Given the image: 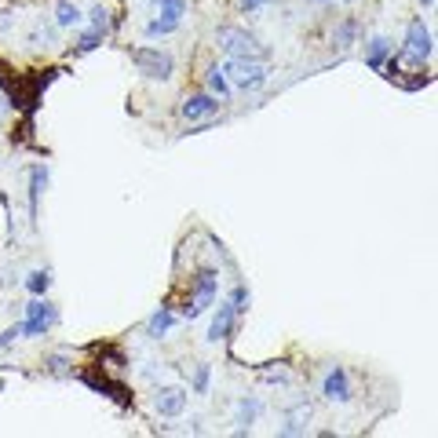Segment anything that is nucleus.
<instances>
[{
  "label": "nucleus",
  "mask_w": 438,
  "mask_h": 438,
  "mask_svg": "<svg viewBox=\"0 0 438 438\" xmlns=\"http://www.w3.org/2000/svg\"><path fill=\"white\" fill-rule=\"evenodd\" d=\"M263 4H270V0H241V8H245V11H252V8H263Z\"/></svg>",
  "instance_id": "nucleus-24"
},
{
  "label": "nucleus",
  "mask_w": 438,
  "mask_h": 438,
  "mask_svg": "<svg viewBox=\"0 0 438 438\" xmlns=\"http://www.w3.org/2000/svg\"><path fill=\"white\" fill-rule=\"evenodd\" d=\"M252 416H256V402H241V413H238V424H241V431H245V428L252 424Z\"/></svg>",
  "instance_id": "nucleus-20"
},
{
  "label": "nucleus",
  "mask_w": 438,
  "mask_h": 438,
  "mask_svg": "<svg viewBox=\"0 0 438 438\" xmlns=\"http://www.w3.org/2000/svg\"><path fill=\"white\" fill-rule=\"evenodd\" d=\"M187 405V395L180 387H165V391H157V413L161 416H180Z\"/></svg>",
  "instance_id": "nucleus-9"
},
{
  "label": "nucleus",
  "mask_w": 438,
  "mask_h": 438,
  "mask_svg": "<svg viewBox=\"0 0 438 438\" xmlns=\"http://www.w3.org/2000/svg\"><path fill=\"white\" fill-rule=\"evenodd\" d=\"M223 73H226V85L234 88H259L267 80V70L259 66V59H231Z\"/></svg>",
  "instance_id": "nucleus-3"
},
{
  "label": "nucleus",
  "mask_w": 438,
  "mask_h": 438,
  "mask_svg": "<svg viewBox=\"0 0 438 438\" xmlns=\"http://www.w3.org/2000/svg\"><path fill=\"white\" fill-rule=\"evenodd\" d=\"M48 285H52V278H48L44 270H34V274L26 278V289L34 292V296H44V292H48Z\"/></svg>",
  "instance_id": "nucleus-15"
},
{
  "label": "nucleus",
  "mask_w": 438,
  "mask_h": 438,
  "mask_svg": "<svg viewBox=\"0 0 438 438\" xmlns=\"http://www.w3.org/2000/svg\"><path fill=\"white\" fill-rule=\"evenodd\" d=\"M387 52H391V44H387L384 37H377V41L369 44V55H365V62H369L372 70H380V66H384V59H387Z\"/></svg>",
  "instance_id": "nucleus-13"
},
{
  "label": "nucleus",
  "mask_w": 438,
  "mask_h": 438,
  "mask_svg": "<svg viewBox=\"0 0 438 438\" xmlns=\"http://www.w3.org/2000/svg\"><path fill=\"white\" fill-rule=\"evenodd\" d=\"M44 183H48V172H44V168H34V180H29V205H34V208H37V198H41Z\"/></svg>",
  "instance_id": "nucleus-16"
},
{
  "label": "nucleus",
  "mask_w": 438,
  "mask_h": 438,
  "mask_svg": "<svg viewBox=\"0 0 438 438\" xmlns=\"http://www.w3.org/2000/svg\"><path fill=\"white\" fill-rule=\"evenodd\" d=\"M216 113H219V103L212 99V95H190V99L183 103V117H187V121L216 117Z\"/></svg>",
  "instance_id": "nucleus-7"
},
{
  "label": "nucleus",
  "mask_w": 438,
  "mask_h": 438,
  "mask_svg": "<svg viewBox=\"0 0 438 438\" xmlns=\"http://www.w3.org/2000/svg\"><path fill=\"white\" fill-rule=\"evenodd\" d=\"M354 34H358V22H354V19L340 22V26H336V48H351Z\"/></svg>",
  "instance_id": "nucleus-14"
},
{
  "label": "nucleus",
  "mask_w": 438,
  "mask_h": 438,
  "mask_svg": "<svg viewBox=\"0 0 438 438\" xmlns=\"http://www.w3.org/2000/svg\"><path fill=\"white\" fill-rule=\"evenodd\" d=\"M175 26H180V22H172V19H157V22L146 26V34H150V37H161V34H172Z\"/></svg>",
  "instance_id": "nucleus-19"
},
{
  "label": "nucleus",
  "mask_w": 438,
  "mask_h": 438,
  "mask_svg": "<svg viewBox=\"0 0 438 438\" xmlns=\"http://www.w3.org/2000/svg\"><path fill=\"white\" fill-rule=\"evenodd\" d=\"M405 55H413V59H420V62L431 55V29L420 22V19L409 26V34H405Z\"/></svg>",
  "instance_id": "nucleus-6"
},
{
  "label": "nucleus",
  "mask_w": 438,
  "mask_h": 438,
  "mask_svg": "<svg viewBox=\"0 0 438 438\" xmlns=\"http://www.w3.org/2000/svg\"><path fill=\"white\" fill-rule=\"evenodd\" d=\"M80 380H85L88 387H95V391H106L110 398H117L121 405H132V395H128L121 384H113L110 377H95V372H80Z\"/></svg>",
  "instance_id": "nucleus-8"
},
{
  "label": "nucleus",
  "mask_w": 438,
  "mask_h": 438,
  "mask_svg": "<svg viewBox=\"0 0 438 438\" xmlns=\"http://www.w3.org/2000/svg\"><path fill=\"white\" fill-rule=\"evenodd\" d=\"M132 62H136L139 73L154 77V80L172 77V55H165L161 48H132Z\"/></svg>",
  "instance_id": "nucleus-4"
},
{
  "label": "nucleus",
  "mask_w": 438,
  "mask_h": 438,
  "mask_svg": "<svg viewBox=\"0 0 438 438\" xmlns=\"http://www.w3.org/2000/svg\"><path fill=\"white\" fill-rule=\"evenodd\" d=\"M26 326H19L22 329V336H37V333H44L48 326L55 321V311H52V303H44V300H34L26 307Z\"/></svg>",
  "instance_id": "nucleus-5"
},
{
  "label": "nucleus",
  "mask_w": 438,
  "mask_h": 438,
  "mask_svg": "<svg viewBox=\"0 0 438 438\" xmlns=\"http://www.w3.org/2000/svg\"><path fill=\"white\" fill-rule=\"evenodd\" d=\"M321 391H326V398H329V402H347V398H351L347 372H344V369H333L329 377H326V387H321Z\"/></svg>",
  "instance_id": "nucleus-10"
},
{
  "label": "nucleus",
  "mask_w": 438,
  "mask_h": 438,
  "mask_svg": "<svg viewBox=\"0 0 438 438\" xmlns=\"http://www.w3.org/2000/svg\"><path fill=\"white\" fill-rule=\"evenodd\" d=\"M172 321H175V318H172V311H168V307H161V311L150 318V326H146V333H150L154 340H161V336H165V333L172 329Z\"/></svg>",
  "instance_id": "nucleus-12"
},
{
  "label": "nucleus",
  "mask_w": 438,
  "mask_h": 438,
  "mask_svg": "<svg viewBox=\"0 0 438 438\" xmlns=\"http://www.w3.org/2000/svg\"><path fill=\"white\" fill-rule=\"evenodd\" d=\"M190 282H194V289H190V296H187V303H183V314H187V318H198L205 307H212L219 278H216V270H201L198 278H190Z\"/></svg>",
  "instance_id": "nucleus-2"
},
{
  "label": "nucleus",
  "mask_w": 438,
  "mask_h": 438,
  "mask_svg": "<svg viewBox=\"0 0 438 438\" xmlns=\"http://www.w3.org/2000/svg\"><path fill=\"white\" fill-rule=\"evenodd\" d=\"M234 307L231 303H223L219 307V314L212 318V329H208V340H212V344H219V340H226V336H231V329H234Z\"/></svg>",
  "instance_id": "nucleus-11"
},
{
  "label": "nucleus",
  "mask_w": 438,
  "mask_h": 438,
  "mask_svg": "<svg viewBox=\"0 0 438 438\" xmlns=\"http://www.w3.org/2000/svg\"><path fill=\"white\" fill-rule=\"evenodd\" d=\"M208 88H212L216 95H226V92H231V85H226V77H223L219 70H212V77H208Z\"/></svg>",
  "instance_id": "nucleus-22"
},
{
  "label": "nucleus",
  "mask_w": 438,
  "mask_h": 438,
  "mask_svg": "<svg viewBox=\"0 0 438 438\" xmlns=\"http://www.w3.org/2000/svg\"><path fill=\"white\" fill-rule=\"evenodd\" d=\"M420 4H424V8H431V4H435V0H420Z\"/></svg>",
  "instance_id": "nucleus-25"
},
{
  "label": "nucleus",
  "mask_w": 438,
  "mask_h": 438,
  "mask_svg": "<svg viewBox=\"0 0 438 438\" xmlns=\"http://www.w3.org/2000/svg\"><path fill=\"white\" fill-rule=\"evenodd\" d=\"M77 22H80V11L62 0V4H59V26H77Z\"/></svg>",
  "instance_id": "nucleus-17"
},
{
  "label": "nucleus",
  "mask_w": 438,
  "mask_h": 438,
  "mask_svg": "<svg viewBox=\"0 0 438 438\" xmlns=\"http://www.w3.org/2000/svg\"><path fill=\"white\" fill-rule=\"evenodd\" d=\"M231 307H234V314H245V311H249V289H245V285H238V289H234Z\"/></svg>",
  "instance_id": "nucleus-18"
},
{
  "label": "nucleus",
  "mask_w": 438,
  "mask_h": 438,
  "mask_svg": "<svg viewBox=\"0 0 438 438\" xmlns=\"http://www.w3.org/2000/svg\"><path fill=\"white\" fill-rule=\"evenodd\" d=\"M99 41H103V34H99V29H92V34H85V37H80L77 52H92V48H99Z\"/></svg>",
  "instance_id": "nucleus-21"
},
{
  "label": "nucleus",
  "mask_w": 438,
  "mask_h": 438,
  "mask_svg": "<svg viewBox=\"0 0 438 438\" xmlns=\"http://www.w3.org/2000/svg\"><path fill=\"white\" fill-rule=\"evenodd\" d=\"M219 48L231 59H267V48L259 44L252 34H245V29H238V26H223L219 34H216Z\"/></svg>",
  "instance_id": "nucleus-1"
},
{
  "label": "nucleus",
  "mask_w": 438,
  "mask_h": 438,
  "mask_svg": "<svg viewBox=\"0 0 438 438\" xmlns=\"http://www.w3.org/2000/svg\"><path fill=\"white\" fill-rule=\"evenodd\" d=\"M194 391L198 395L208 391V365H198V372H194Z\"/></svg>",
  "instance_id": "nucleus-23"
}]
</instances>
